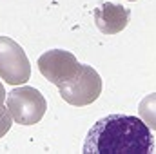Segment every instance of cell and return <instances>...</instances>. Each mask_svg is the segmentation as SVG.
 I'll return each mask as SVG.
<instances>
[{"label": "cell", "mask_w": 156, "mask_h": 154, "mask_svg": "<svg viewBox=\"0 0 156 154\" xmlns=\"http://www.w3.org/2000/svg\"><path fill=\"white\" fill-rule=\"evenodd\" d=\"M154 151L151 129L140 116L109 114L87 132L85 154H149Z\"/></svg>", "instance_id": "6da1fadb"}, {"label": "cell", "mask_w": 156, "mask_h": 154, "mask_svg": "<svg viewBox=\"0 0 156 154\" xmlns=\"http://www.w3.org/2000/svg\"><path fill=\"white\" fill-rule=\"evenodd\" d=\"M60 91V96L75 107H85L93 102H96L102 94L104 83L102 78L96 73L94 67L80 64V69L73 78L62 82L60 85H56Z\"/></svg>", "instance_id": "7a4b0ae2"}, {"label": "cell", "mask_w": 156, "mask_h": 154, "mask_svg": "<svg viewBox=\"0 0 156 154\" xmlns=\"http://www.w3.org/2000/svg\"><path fill=\"white\" fill-rule=\"evenodd\" d=\"M5 103L13 120L20 125L38 123L47 109L44 94L38 89L29 87V85H20V87H15L11 93H7Z\"/></svg>", "instance_id": "3957f363"}, {"label": "cell", "mask_w": 156, "mask_h": 154, "mask_svg": "<svg viewBox=\"0 0 156 154\" xmlns=\"http://www.w3.org/2000/svg\"><path fill=\"white\" fill-rule=\"evenodd\" d=\"M0 78L9 85H24L31 78V64L24 49L9 37H0Z\"/></svg>", "instance_id": "277c9868"}, {"label": "cell", "mask_w": 156, "mask_h": 154, "mask_svg": "<svg viewBox=\"0 0 156 154\" xmlns=\"http://www.w3.org/2000/svg\"><path fill=\"white\" fill-rule=\"evenodd\" d=\"M80 69V62L75 58L73 53L64 49H51L45 51L38 58V71L45 80H49L55 85H60L62 82L73 78Z\"/></svg>", "instance_id": "5b68a950"}, {"label": "cell", "mask_w": 156, "mask_h": 154, "mask_svg": "<svg viewBox=\"0 0 156 154\" xmlns=\"http://www.w3.org/2000/svg\"><path fill=\"white\" fill-rule=\"evenodd\" d=\"M94 24L100 33L104 35H116L123 31L131 20V11L120 4L104 2L98 7H94Z\"/></svg>", "instance_id": "8992f818"}, {"label": "cell", "mask_w": 156, "mask_h": 154, "mask_svg": "<svg viewBox=\"0 0 156 154\" xmlns=\"http://www.w3.org/2000/svg\"><path fill=\"white\" fill-rule=\"evenodd\" d=\"M138 114H140V118L144 120V123H145L149 129L156 131V93L147 94V96L140 102V105H138Z\"/></svg>", "instance_id": "52a82bcc"}, {"label": "cell", "mask_w": 156, "mask_h": 154, "mask_svg": "<svg viewBox=\"0 0 156 154\" xmlns=\"http://www.w3.org/2000/svg\"><path fill=\"white\" fill-rule=\"evenodd\" d=\"M11 125H13V116H11L7 107H4L0 111V138L7 134V131L11 129Z\"/></svg>", "instance_id": "ba28073f"}, {"label": "cell", "mask_w": 156, "mask_h": 154, "mask_svg": "<svg viewBox=\"0 0 156 154\" xmlns=\"http://www.w3.org/2000/svg\"><path fill=\"white\" fill-rule=\"evenodd\" d=\"M5 89H4V85H2V82H0V111L4 109V100H5Z\"/></svg>", "instance_id": "9c48e42d"}, {"label": "cell", "mask_w": 156, "mask_h": 154, "mask_svg": "<svg viewBox=\"0 0 156 154\" xmlns=\"http://www.w3.org/2000/svg\"><path fill=\"white\" fill-rule=\"evenodd\" d=\"M129 2H134V0H129Z\"/></svg>", "instance_id": "30bf717a"}]
</instances>
